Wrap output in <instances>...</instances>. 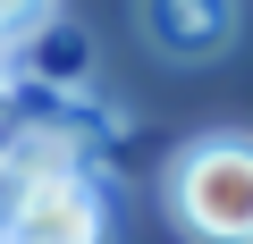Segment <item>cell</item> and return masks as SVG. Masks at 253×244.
I'll return each mask as SVG.
<instances>
[{"label": "cell", "instance_id": "277c9868", "mask_svg": "<svg viewBox=\"0 0 253 244\" xmlns=\"http://www.w3.org/2000/svg\"><path fill=\"white\" fill-rule=\"evenodd\" d=\"M42 17H51V0H0V34H17V42H26Z\"/></svg>", "mask_w": 253, "mask_h": 244}, {"label": "cell", "instance_id": "3957f363", "mask_svg": "<svg viewBox=\"0 0 253 244\" xmlns=\"http://www.w3.org/2000/svg\"><path fill=\"white\" fill-rule=\"evenodd\" d=\"M135 17H144V42L161 59H219L236 42V0H135Z\"/></svg>", "mask_w": 253, "mask_h": 244}, {"label": "cell", "instance_id": "6da1fadb", "mask_svg": "<svg viewBox=\"0 0 253 244\" xmlns=\"http://www.w3.org/2000/svg\"><path fill=\"white\" fill-rule=\"evenodd\" d=\"M161 210L186 244H253V135H194L161 177Z\"/></svg>", "mask_w": 253, "mask_h": 244}, {"label": "cell", "instance_id": "7a4b0ae2", "mask_svg": "<svg viewBox=\"0 0 253 244\" xmlns=\"http://www.w3.org/2000/svg\"><path fill=\"white\" fill-rule=\"evenodd\" d=\"M0 244H110V202L93 169L9 185L0 194Z\"/></svg>", "mask_w": 253, "mask_h": 244}, {"label": "cell", "instance_id": "5b68a950", "mask_svg": "<svg viewBox=\"0 0 253 244\" xmlns=\"http://www.w3.org/2000/svg\"><path fill=\"white\" fill-rule=\"evenodd\" d=\"M9 51H17V34H0V59H9Z\"/></svg>", "mask_w": 253, "mask_h": 244}]
</instances>
